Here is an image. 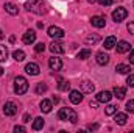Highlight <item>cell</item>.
I'll use <instances>...</instances> for the list:
<instances>
[{
	"label": "cell",
	"instance_id": "cell-43",
	"mask_svg": "<svg viewBox=\"0 0 134 133\" xmlns=\"http://www.w3.org/2000/svg\"><path fill=\"white\" fill-rule=\"evenodd\" d=\"M87 2H89V3H95L97 0H87Z\"/></svg>",
	"mask_w": 134,
	"mask_h": 133
},
{
	"label": "cell",
	"instance_id": "cell-28",
	"mask_svg": "<svg viewBox=\"0 0 134 133\" xmlns=\"http://www.w3.org/2000/svg\"><path fill=\"white\" fill-rule=\"evenodd\" d=\"M104 113H106L108 116H112V114L117 113V106H115V105H108L106 110H104Z\"/></svg>",
	"mask_w": 134,
	"mask_h": 133
},
{
	"label": "cell",
	"instance_id": "cell-31",
	"mask_svg": "<svg viewBox=\"0 0 134 133\" xmlns=\"http://www.w3.org/2000/svg\"><path fill=\"white\" fill-rule=\"evenodd\" d=\"M34 50H36V53H42V52L45 50V44H44V42L36 44V45H34Z\"/></svg>",
	"mask_w": 134,
	"mask_h": 133
},
{
	"label": "cell",
	"instance_id": "cell-4",
	"mask_svg": "<svg viewBox=\"0 0 134 133\" xmlns=\"http://www.w3.org/2000/svg\"><path fill=\"white\" fill-rule=\"evenodd\" d=\"M126 16H128V11H126L123 6H119V8L114 9V13H112V19H114L115 22H122V21H125Z\"/></svg>",
	"mask_w": 134,
	"mask_h": 133
},
{
	"label": "cell",
	"instance_id": "cell-17",
	"mask_svg": "<svg viewBox=\"0 0 134 133\" xmlns=\"http://www.w3.org/2000/svg\"><path fill=\"white\" fill-rule=\"evenodd\" d=\"M114 96H115L117 99L122 100L126 96V88H123V86H115V88H114Z\"/></svg>",
	"mask_w": 134,
	"mask_h": 133
},
{
	"label": "cell",
	"instance_id": "cell-33",
	"mask_svg": "<svg viewBox=\"0 0 134 133\" xmlns=\"http://www.w3.org/2000/svg\"><path fill=\"white\" fill-rule=\"evenodd\" d=\"M126 85H128V86H131V88L134 86V75H133V74H130V75H128V78H126Z\"/></svg>",
	"mask_w": 134,
	"mask_h": 133
},
{
	"label": "cell",
	"instance_id": "cell-34",
	"mask_svg": "<svg viewBox=\"0 0 134 133\" xmlns=\"http://www.w3.org/2000/svg\"><path fill=\"white\" fill-rule=\"evenodd\" d=\"M98 3H100L101 6H109V5H112V0H97Z\"/></svg>",
	"mask_w": 134,
	"mask_h": 133
},
{
	"label": "cell",
	"instance_id": "cell-35",
	"mask_svg": "<svg viewBox=\"0 0 134 133\" xmlns=\"http://www.w3.org/2000/svg\"><path fill=\"white\" fill-rule=\"evenodd\" d=\"M98 127H100L98 124H89V125H87V130H91V132H92V130H98Z\"/></svg>",
	"mask_w": 134,
	"mask_h": 133
},
{
	"label": "cell",
	"instance_id": "cell-14",
	"mask_svg": "<svg viewBox=\"0 0 134 133\" xmlns=\"http://www.w3.org/2000/svg\"><path fill=\"white\" fill-rule=\"evenodd\" d=\"M91 24H92L94 27H97V28H103V27L106 25V21H104V17H101V16H94V17L91 19Z\"/></svg>",
	"mask_w": 134,
	"mask_h": 133
},
{
	"label": "cell",
	"instance_id": "cell-42",
	"mask_svg": "<svg viewBox=\"0 0 134 133\" xmlns=\"http://www.w3.org/2000/svg\"><path fill=\"white\" fill-rule=\"evenodd\" d=\"M3 36H5V34H3V32L0 30V39H3Z\"/></svg>",
	"mask_w": 134,
	"mask_h": 133
},
{
	"label": "cell",
	"instance_id": "cell-10",
	"mask_svg": "<svg viewBox=\"0 0 134 133\" xmlns=\"http://www.w3.org/2000/svg\"><path fill=\"white\" fill-rule=\"evenodd\" d=\"M22 41H24V44H27V45L33 44L34 41H36V32H34V30H28V32H25V33H24V38H22Z\"/></svg>",
	"mask_w": 134,
	"mask_h": 133
},
{
	"label": "cell",
	"instance_id": "cell-3",
	"mask_svg": "<svg viewBox=\"0 0 134 133\" xmlns=\"http://www.w3.org/2000/svg\"><path fill=\"white\" fill-rule=\"evenodd\" d=\"M14 91L16 94H25L28 91V81L25 77H16L14 80Z\"/></svg>",
	"mask_w": 134,
	"mask_h": 133
},
{
	"label": "cell",
	"instance_id": "cell-7",
	"mask_svg": "<svg viewBox=\"0 0 134 133\" xmlns=\"http://www.w3.org/2000/svg\"><path fill=\"white\" fill-rule=\"evenodd\" d=\"M55 55H58V53H64L66 52V47H64V44L63 42H59V41H53L52 44H50V47H48Z\"/></svg>",
	"mask_w": 134,
	"mask_h": 133
},
{
	"label": "cell",
	"instance_id": "cell-18",
	"mask_svg": "<svg viewBox=\"0 0 134 133\" xmlns=\"http://www.w3.org/2000/svg\"><path fill=\"white\" fill-rule=\"evenodd\" d=\"M81 89H83V93H94V89H95V86H94V83L92 81H83L81 83Z\"/></svg>",
	"mask_w": 134,
	"mask_h": 133
},
{
	"label": "cell",
	"instance_id": "cell-39",
	"mask_svg": "<svg viewBox=\"0 0 134 133\" xmlns=\"http://www.w3.org/2000/svg\"><path fill=\"white\" fill-rule=\"evenodd\" d=\"M130 63H131V64H134V49L131 50V53H130Z\"/></svg>",
	"mask_w": 134,
	"mask_h": 133
},
{
	"label": "cell",
	"instance_id": "cell-30",
	"mask_svg": "<svg viewBox=\"0 0 134 133\" xmlns=\"http://www.w3.org/2000/svg\"><path fill=\"white\" fill-rule=\"evenodd\" d=\"M47 89H48V88H47V85H45V83H39V85L36 86V93H37V94H44Z\"/></svg>",
	"mask_w": 134,
	"mask_h": 133
},
{
	"label": "cell",
	"instance_id": "cell-37",
	"mask_svg": "<svg viewBox=\"0 0 134 133\" xmlns=\"http://www.w3.org/2000/svg\"><path fill=\"white\" fill-rule=\"evenodd\" d=\"M14 132L17 133V132H27V130H25V127H22V125H16V127H14Z\"/></svg>",
	"mask_w": 134,
	"mask_h": 133
},
{
	"label": "cell",
	"instance_id": "cell-25",
	"mask_svg": "<svg viewBox=\"0 0 134 133\" xmlns=\"http://www.w3.org/2000/svg\"><path fill=\"white\" fill-rule=\"evenodd\" d=\"M44 127V119L42 117H36L33 122V130H41Z\"/></svg>",
	"mask_w": 134,
	"mask_h": 133
},
{
	"label": "cell",
	"instance_id": "cell-11",
	"mask_svg": "<svg viewBox=\"0 0 134 133\" xmlns=\"http://www.w3.org/2000/svg\"><path fill=\"white\" fill-rule=\"evenodd\" d=\"M25 72L30 74V75H39L41 67H39V64H36V63H28V64L25 66Z\"/></svg>",
	"mask_w": 134,
	"mask_h": 133
},
{
	"label": "cell",
	"instance_id": "cell-13",
	"mask_svg": "<svg viewBox=\"0 0 134 133\" xmlns=\"http://www.w3.org/2000/svg\"><path fill=\"white\" fill-rule=\"evenodd\" d=\"M95 97H97V100H98L100 103H108V102L111 100L112 96H111V93H109V91H100Z\"/></svg>",
	"mask_w": 134,
	"mask_h": 133
},
{
	"label": "cell",
	"instance_id": "cell-9",
	"mask_svg": "<svg viewBox=\"0 0 134 133\" xmlns=\"http://www.w3.org/2000/svg\"><path fill=\"white\" fill-rule=\"evenodd\" d=\"M69 99H70L72 103L78 105V103H81V102H83V93H81V91H78V89H73V91H70Z\"/></svg>",
	"mask_w": 134,
	"mask_h": 133
},
{
	"label": "cell",
	"instance_id": "cell-6",
	"mask_svg": "<svg viewBox=\"0 0 134 133\" xmlns=\"http://www.w3.org/2000/svg\"><path fill=\"white\" fill-rule=\"evenodd\" d=\"M17 110H19V108H17V105H16L14 102H11V100H9V102H6V103H5V106H3V113H5L6 116H14V114L17 113Z\"/></svg>",
	"mask_w": 134,
	"mask_h": 133
},
{
	"label": "cell",
	"instance_id": "cell-36",
	"mask_svg": "<svg viewBox=\"0 0 134 133\" xmlns=\"http://www.w3.org/2000/svg\"><path fill=\"white\" fill-rule=\"evenodd\" d=\"M126 28H128V32H130V33H131V34H134V22H130Z\"/></svg>",
	"mask_w": 134,
	"mask_h": 133
},
{
	"label": "cell",
	"instance_id": "cell-19",
	"mask_svg": "<svg viewBox=\"0 0 134 133\" xmlns=\"http://www.w3.org/2000/svg\"><path fill=\"white\" fill-rule=\"evenodd\" d=\"M126 121H128V116H126L125 113H115V122H117L119 125H125Z\"/></svg>",
	"mask_w": 134,
	"mask_h": 133
},
{
	"label": "cell",
	"instance_id": "cell-16",
	"mask_svg": "<svg viewBox=\"0 0 134 133\" xmlns=\"http://www.w3.org/2000/svg\"><path fill=\"white\" fill-rule=\"evenodd\" d=\"M97 63H98L100 66L108 64V63H109V55L104 53V52H98V53H97Z\"/></svg>",
	"mask_w": 134,
	"mask_h": 133
},
{
	"label": "cell",
	"instance_id": "cell-27",
	"mask_svg": "<svg viewBox=\"0 0 134 133\" xmlns=\"http://www.w3.org/2000/svg\"><path fill=\"white\" fill-rule=\"evenodd\" d=\"M58 89H59V91H69V89H70V83L66 81V80H59Z\"/></svg>",
	"mask_w": 134,
	"mask_h": 133
},
{
	"label": "cell",
	"instance_id": "cell-23",
	"mask_svg": "<svg viewBox=\"0 0 134 133\" xmlns=\"http://www.w3.org/2000/svg\"><path fill=\"white\" fill-rule=\"evenodd\" d=\"M115 70H117L119 74H130V72H131V67L128 66V64H117Z\"/></svg>",
	"mask_w": 134,
	"mask_h": 133
},
{
	"label": "cell",
	"instance_id": "cell-1",
	"mask_svg": "<svg viewBox=\"0 0 134 133\" xmlns=\"http://www.w3.org/2000/svg\"><path fill=\"white\" fill-rule=\"evenodd\" d=\"M25 8L34 14H45L47 13V5L44 0H27Z\"/></svg>",
	"mask_w": 134,
	"mask_h": 133
},
{
	"label": "cell",
	"instance_id": "cell-12",
	"mask_svg": "<svg viewBox=\"0 0 134 133\" xmlns=\"http://www.w3.org/2000/svg\"><path fill=\"white\" fill-rule=\"evenodd\" d=\"M3 8H5V11H6L8 14H11V16L19 14V8H17V5H14V3H11V2H6Z\"/></svg>",
	"mask_w": 134,
	"mask_h": 133
},
{
	"label": "cell",
	"instance_id": "cell-38",
	"mask_svg": "<svg viewBox=\"0 0 134 133\" xmlns=\"http://www.w3.org/2000/svg\"><path fill=\"white\" fill-rule=\"evenodd\" d=\"M30 121H31V116H30L28 113H25V114H24V122H30Z\"/></svg>",
	"mask_w": 134,
	"mask_h": 133
},
{
	"label": "cell",
	"instance_id": "cell-8",
	"mask_svg": "<svg viewBox=\"0 0 134 133\" xmlns=\"http://www.w3.org/2000/svg\"><path fill=\"white\" fill-rule=\"evenodd\" d=\"M48 66H50L52 70H61L63 69V61L58 57H52V58H48Z\"/></svg>",
	"mask_w": 134,
	"mask_h": 133
},
{
	"label": "cell",
	"instance_id": "cell-20",
	"mask_svg": "<svg viewBox=\"0 0 134 133\" xmlns=\"http://www.w3.org/2000/svg\"><path fill=\"white\" fill-rule=\"evenodd\" d=\"M41 110L44 111V113H50L52 111V100H47L44 99L41 102Z\"/></svg>",
	"mask_w": 134,
	"mask_h": 133
},
{
	"label": "cell",
	"instance_id": "cell-26",
	"mask_svg": "<svg viewBox=\"0 0 134 133\" xmlns=\"http://www.w3.org/2000/svg\"><path fill=\"white\" fill-rule=\"evenodd\" d=\"M91 57V50L89 49H84V50H80L78 52V58L80 60H87Z\"/></svg>",
	"mask_w": 134,
	"mask_h": 133
},
{
	"label": "cell",
	"instance_id": "cell-2",
	"mask_svg": "<svg viewBox=\"0 0 134 133\" xmlns=\"http://www.w3.org/2000/svg\"><path fill=\"white\" fill-rule=\"evenodd\" d=\"M58 117L61 119V121H69V122H72V124H75L76 121H78V114H76V111L75 110H72V108H61L59 110V113H58Z\"/></svg>",
	"mask_w": 134,
	"mask_h": 133
},
{
	"label": "cell",
	"instance_id": "cell-21",
	"mask_svg": "<svg viewBox=\"0 0 134 133\" xmlns=\"http://www.w3.org/2000/svg\"><path fill=\"white\" fill-rule=\"evenodd\" d=\"M98 41H100V36H98V34H91V36H87V38H86V41H84V42H86L87 45H94V44H97Z\"/></svg>",
	"mask_w": 134,
	"mask_h": 133
},
{
	"label": "cell",
	"instance_id": "cell-29",
	"mask_svg": "<svg viewBox=\"0 0 134 133\" xmlns=\"http://www.w3.org/2000/svg\"><path fill=\"white\" fill-rule=\"evenodd\" d=\"M8 58V49L5 45H0V61H5Z\"/></svg>",
	"mask_w": 134,
	"mask_h": 133
},
{
	"label": "cell",
	"instance_id": "cell-41",
	"mask_svg": "<svg viewBox=\"0 0 134 133\" xmlns=\"http://www.w3.org/2000/svg\"><path fill=\"white\" fill-rule=\"evenodd\" d=\"M52 102H55V103H58V102H59V97H56V96H55V97L52 99Z\"/></svg>",
	"mask_w": 134,
	"mask_h": 133
},
{
	"label": "cell",
	"instance_id": "cell-24",
	"mask_svg": "<svg viewBox=\"0 0 134 133\" xmlns=\"http://www.w3.org/2000/svg\"><path fill=\"white\" fill-rule=\"evenodd\" d=\"M13 57H14L16 61H24L25 60V52L24 50H14L13 52Z\"/></svg>",
	"mask_w": 134,
	"mask_h": 133
},
{
	"label": "cell",
	"instance_id": "cell-40",
	"mask_svg": "<svg viewBox=\"0 0 134 133\" xmlns=\"http://www.w3.org/2000/svg\"><path fill=\"white\" fill-rule=\"evenodd\" d=\"M98 103H100V102H98V100H95V102H91L89 105H91V108H97V106H98Z\"/></svg>",
	"mask_w": 134,
	"mask_h": 133
},
{
	"label": "cell",
	"instance_id": "cell-44",
	"mask_svg": "<svg viewBox=\"0 0 134 133\" xmlns=\"http://www.w3.org/2000/svg\"><path fill=\"white\" fill-rule=\"evenodd\" d=\"M2 74H3V69H2V67H0V75H2Z\"/></svg>",
	"mask_w": 134,
	"mask_h": 133
},
{
	"label": "cell",
	"instance_id": "cell-15",
	"mask_svg": "<svg viewBox=\"0 0 134 133\" xmlns=\"http://www.w3.org/2000/svg\"><path fill=\"white\" fill-rule=\"evenodd\" d=\"M115 45H117V53H126V52H130V47H131L126 41H120Z\"/></svg>",
	"mask_w": 134,
	"mask_h": 133
},
{
	"label": "cell",
	"instance_id": "cell-22",
	"mask_svg": "<svg viewBox=\"0 0 134 133\" xmlns=\"http://www.w3.org/2000/svg\"><path fill=\"white\" fill-rule=\"evenodd\" d=\"M115 44H117V39H115L114 36H109V38L104 39V47H106V49H114Z\"/></svg>",
	"mask_w": 134,
	"mask_h": 133
},
{
	"label": "cell",
	"instance_id": "cell-32",
	"mask_svg": "<svg viewBox=\"0 0 134 133\" xmlns=\"http://www.w3.org/2000/svg\"><path fill=\"white\" fill-rule=\"evenodd\" d=\"M126 111L128 113H134V100H128L126 102Z\"/></svg>",
	"mask_w": 134,
	"mask_h": 133
},
{
	"label": "cell",
	"instance_id": "cell-5",
	"mask_svg": "<svg viewBox=\"0 0 134 133\" xmlns=\"http://www.w3.org/2000/svg\"><path fill=\"white\" fill-rule=\"evenodd\" d=\"M48 36L50 38H53V39H61L63 36H64V30L61 28V27H55V25H52L50 28H48Z\"/></svg>",
	"mask_w": 134,
	"mask_h": 133
}]
</instances>
